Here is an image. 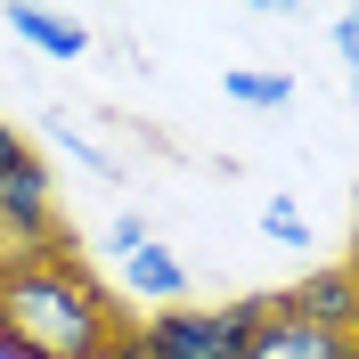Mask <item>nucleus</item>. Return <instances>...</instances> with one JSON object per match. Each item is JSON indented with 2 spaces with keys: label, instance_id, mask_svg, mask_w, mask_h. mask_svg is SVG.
Listing matches in <instances>:
<instances>
[{
  "label": "nucleus",
  "instance_id": "obj_1",
  "mask_svg": "<svg viewBox=\"0 0 359 359\" xmlns=\"http://www.w3.org/2000/svg\"><path fill=\"white\" fill-rule=\"evenodd\" d=\"M123 335L114 294L74 253L0 262V359H107Z\"/></svg>",
  "mask_w": 359,
  "mask_h": 359
},
{
  "label": "nucleus",
  "instance_id": "obj_2",
  "mask_svg": "<svg viewBox=\"0 0 359 359\" xmlns=\"http://www.w3.org/2000/svg\"><path fill=\"white\" fill-rule=\"evenodd\" d=\"M262 318H269V294H245V302H172V311L139 318L131 343L147 359H245Z\"/></svg>",
  "mask_w": 359,
  "mask_h": 359
},
{
  "label": "nucleus",
  "instance_id": "obj_3",
  "mask_svg": "<svg viewBox=\"0 0 359 359\" xmlns=\"http://www.w3.org/2000/svg\"><path fill=\"white\" fill-rule=\"evenodd\" d=\"M294 318H311V327H327V335H351L359 343V278L351 262H327V269H302L286 294H278Z\"/></svg>",
  "mask_w": 359,
  "mask_h": 359
},
{
  "label": "nucleus",
  "instance_id": "obj_4",
  "mask_svg": "<svg viewBox=\"0 0 359 359\" xmlns=\"http://www.w3.org/2000/svg\"><path fill=\"white\" fill-rule=\"evenodd\" d=\"M245 359H359L351 335H327V327H311V318H294L278 294H269V318H262V335H253Z\"/></svg>",
  "mask_w": 359,
  "mask_h": 359
},
{
  "label": "nucleus",
  "instance_id": "obj_5",
  "mask_svg": "<svg viewBox=\"0 0 359 359\" xmlns=\"http://www.w3.org/2000/svg\"><path fill=\"white\" fill-rule=\"evenodd\" d=\"M114 269H123V286L139 294V302H156V311H172V302H188V262H180L163 237H139V245H114Z\"/></svg>",
  "mask_w": 359,
  "mask_h": 359
},
{
  "label": "nucleus",
  "instance_id": "obj_6",
  "mask_svg": "<svg viewBox=\"0 0 359 359\" xmlns=\"http://www.w3.org/2000/svg\"><path fill=\"white\" fill-rule=\"evenodd\" d=\"M8 33H17V41H33L41 49V57H82L90 49V25L82 17H57V8H33V0H17V8H8Z\"/></svg>",
  "mask_w": 359,
  "mask_h": 359
},
{
  "label": "nucleus",
  "instance_id": "obj_7",
  "mask_svg": "<svg viewBox=\"0 0 359 359\" xmlns=\"http://www.w3.org/2000/svg\"><path fill=\"white\" fill-rule=\"evenodd\" d=\"M221 98H229V107L278 114V107L294 98V74H278V66H229V74H221Z\"/></svg>",
  "mask_w": 359,
  "mask_h": 359
},
{
  "label": "nucleus",
  "instance_id": "obj_8",
  "mask_svg": "<svg viewBox=\"0 0 359 359\" xmlns=\"http://www.w3.org/2000/svg\"><path fill=\"white\" fill-rule=\"evenodd\" d=\"M262 229L278 237V245L311 253V221H302V204H294V196H262Z\"/></svg>",
  "mask_w": 359,
  "mask_h": 359
},
{
  "label": "nucleus",
  "instance_id": "obj_9",
  "mask_svg": "<svg viewBox=\"0 0 359 359\" xmlns=\"http://www.w3.org/2000/svg\"><path fill=\"white\" fill-rule=\"evenodd\" d=\"M49 139H57V147H66L74 163H90V172H107V180H114V156H107V147H98V139H90V131H74L66 114H57V123H49Z\"/></svg>",
  "mask_w": 359,
  "mask_h": 359
},
{
  "label": "nucleus",
  "instance_id": "obj_10",
  "mask_svg": "<svg viewBox=\"0 0 359 359\" xmlns=\"http://www.w3.org/2000/svg\"><path fill=\"white\" fill-rule=\"evenodd\" d=\"M335 33H343V57H351V90H359V8H343V17H335Z\"/></svg>",
  "mask_w": 359,
  "mask_h": 359
},
{
  "label": "nucleus",
  "instance_id": "obj_11",
  "mask_svg": "<svg viewBox=\"0 0 359 359\" xmlns=\"http://www.w3.org/2000/svg\"><path fill=\"white\" fill-rule=\"evenodd\" d=\"M25 156H33V147H25V131H17V123H0V172H17Z\"/></svg>",
  "mask_w": 359,
  "mask_h": 359
},
{
  "label": "nucleus",
  "instance_id": "obj_12",
  "mask_svg": "<svg viewBox=\"0 0 359 359\" xmlns=\"http://www.w3.org/2000/svg\"><path fill=\"white\" fill-rule=\"evenodd\" d=\"M351 278H359V188H351Z\"/></svg>",
  "mask_w": 359,
  "mask_h": 359
},
{
  "label": "nucleus",
  "instance_id": "obj_13",
  "mask_svg": "<svg viewBox=\"0 0 359 359\" xmlns=\"http://www.w3.org/2000/svg\"><path fill=\"white\" fill-rule=\"evenodd\" d=\"M107 359H147V351H139V343H131V335H123V343H114V351H107Z\"/></svg>",
  "mask_w": 359,
  "mask_h": 359
},
{
  "label": "nucleus",
  "instance_id": "obj_14",
  "mask_svg": "<svg viewBox=\"0 0 359 359\" xmlns=\"http://www.w3.org/2000/svg\"><path fill=\"white\" fill-rule=\"evenodd\" d=\"M0 262H8V253H0Z\"/></svg>",
  "mask_w": 359,
  "mask_h": 359
}]
</instances>
